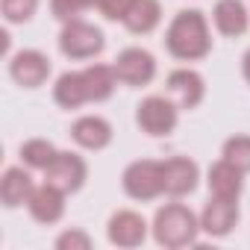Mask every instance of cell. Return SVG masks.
<instances>
[{
	"label": "cell",
	"instance_id": "1",
	"mask_svg": "<svg viewBox=\"0 0 250 250\" xmlns=\"http://www.w3.org/2000/svg\"><path fill=\"white\" fill-rule=\"evenodd\" d=\"M165 50L180 62H200L212 53V30L200 9H180L165 30Z\"/></svg>",
	"mask_w": 250,
	"mask_h": 250
},
{
	"label": "cell",
	"instance_id": "2",
	"mask_svg": "<svg viewBox=\"0 0 250 250\" xmlns=\"http://www.w3.org/2000/svg\"><path fill=\"white\" fill-rule=\"evenodd\" d=\"M153 238L159 247H168V250H180V247H188L197 241V235L203 232L200 229V218L186 206V203H165L156 209L153 215Z\"/></svg>",
	"mask_w": 250,
	"mask_h": 250
},
{
	"label": "cell",
	"instance_id": "3",
	"mask_svg": "<svg viewBox=\"0 0 250 250\" xmlns=\"http://www.w3.org/2000/svg\"><path fill=\"white\" fill-rule=\"evenodd\" d=\"M180 112L183 109L168 94H150L136 106V124H139L142 133H147L153 139H162V136H171L177 130Z\"/></svg>",
	"mask_w": 250,
	"mask_h": 250
},
{
	"label": "cell",
	"instance_id": "4",
	"mask_svg": "<svg viewBox=\"0 0 250 250\" xmlns=\"http://www.w3.org/2000/svg\"><path fill=\"white\" fill-rule=\"evenodd\" d=\"M106 47V36L100 27L88 24V21H68L59 33V50L62 56L74 59V62H85V59H97Z\"/></svg>",
	"mask_w": 250,
	"mask_h": 250
},
{
	"label": "cell",
	"instance_id": "5",
	"mask_svg": "<svg viewBox=\"0 0 250 250\" xmlns=\"http://www.w3.org/2000/svg\"><path fill=\"white\" fill-rule=\"evenodd\" d=\"M121 186H124V194L139 200V203H150L156 200L159 194H165V186H162V162L156 159H136L124 168L121 174Z\"/></svg>",
	"mask_w": 250,
	"mask_h": 250
},
{
	"label": "cell",
	"instance_id": "6",
	"mask_svg": "<svg viewBox=\"0 0 250 250\" xmlns=\"http://www.w3.org/2000/svg\"><path fill=\"white\" fill-rule=\"evenodd\" d=\"M115 77L121 85H130V88H145L156 80V56L145 47H124L115 62Z\"/></svg>",
	"mask_w": 250,
	"mask_h": 250
},
{
	"label": "cell",
	"instance_id": "7",
	"mask_svg": "<svg viewBox=\"0 0 250 250\" xmlns=\"http://www.w3.org/2000/svg\"><path fill=\"white\" fill-rule=\"evenodd\" d=\"M147 229H150V224L145 221L142 212L118 209V212L109 215L106 238H109V244H115V247H121V250H133V247H142V244H145Z\"/></svg>",
	"mask_w": 250,
	"mask_h": 250
},
{
	"label": "cell",
	"instance_id": "8",
	"mask_svg": "<svg viewBox=\"0 0 250 250\" xmlns=\"http://www.w3.org/2000/svg\"><path fill=\"white\" fill-rule=\"evenodd\" d=\"M53 71V62L42 50H18L9 56V77L21 88H42Z\"/></svg>",
	"mask_w": 250,
	"mask_h": 250
},
{
	"label": "cell",
	"instance_id": "9",
	"mask_svg": "<svg viewBox=\"0 0 250 250\" xmlns=\"http://www.w3.org/2000/svg\"><path fill=\"white\" fill-rule=\"evenodd\" d=\"M85 180H88V165L80 153H71V150H59L50 168L44 171V183L56 186L65 194H77L85 186Z\"/></svg>",
	"mask_w": 250,
	"mask_h": 250
},
{
	"label": "cell",
	"instance_id": "10",
	"mask_svg": "<svg viewBox=\"0 0 250 250\" xmlns=\"http://www.w3.org/2000/svg\"><path fill=\"white\" fill-rule=\"evenodd\" d=\"M165 91H168V97H171L180 109L191 112V109H197V106L203 103V97H206V83H203V77H200L194 68H177V71L168 74Z\"/></svg>",
	"mask_w": 250,
	"mask_h": 250
},
{
	"label": "cell",
	"instance_id": "11",
	"mask_svg": "<svg viewBox=\"0 0 250 250\" xmlns=\"http://www.w3.org/2000/svg\"><path fill=\"white\" fill-rule=\"evenodd\" d=\"M200 183V168L194 159L188 156H171L162 162V186H165V194L180 200L186 194H191Z\"/></svg>",
	"mask_w": 250,
	"mask_h": 250
},
{
	"label": "cell",
	"instance_id": "12",
	"mask_svg": "<svg viewBox=\"0 0 250 250\" xmlns=\"http://www.w3.org/2000/svg\"><path fill=\"white\" fill-rule=\"evenodd\" d=\"M238 200H229V197H209V203L203 206L200 212V229L212 238H224L229 235L235 227H238Z\"/></svg>",
	"mask_w": 250,
	"mask_h": 250
},
{
	"label": "cell",
	"instance_id": "13",
	"mask_svg": "<svg viewBox=\"0 0 250 250\" xmlns=\"http://www.w3.org/2000/svg\"><path fill=\"white\" fill-rule=\"evenodd\" d=\"M65 197H68V194L59 191V188L50 186V183L36 186V191H33V197H30V203H27L30 218H33L36 224H42V227L59 224L62 215H65Z\"/></svg>",
	"mask_w": 250,
	"mask_h": 250
},
{
	"label": "cell",
	"instance_id": "14",
	"mask_svg": "<svg viewBox=\"0 0 250 250\" xmlns=\"http://www.w3.org/2000/svg\"><path fill=\"white\" fill-rule=\"evenodd\" d=\"M112 136H115L112 124L106 118H100V115H83V118H77L71 124V139L83 150H94V153L106 150L112 145Z\"/></svg>",
	"mask_w": 250,
	"mask_h": 250
},
{
	"label": "cell",
	"instance_id": "15",
	"mask_svg": "<svg viewBox=\"0 0 250 250\" xmlns=\"http://www.w3.org/2000/svg\"><path fill=\"white\" fill-rule=\"evenodd\" d=\"M212 24L221 36L238 39L250 27V6L244 0H218L215 9H212Z\"/></svg>",
	"mask_w": 250,
	"mask_h": 250
},
{
	"label": "cell",
	"instance_id": "16",
	"mask_svg": "<svg viewBox=\"0 0 250 250\" xmlns=\"http://www.w3.org/2000/svg\"><path fill=\"white\" fill-rule=\"evenodd\" d=\"M33 191H36V183H33V177H30V171L24 165H12V168L3 171V177H0V200H3L6 209L27 206Z\"/></svg>",
	"mask_w": 250,
	"mask_h": 250
},
{
	"label": "cell",
	"instance_id": "17",
	"mask_svg": "<svg viewBox=\"0 0 250 250\" xmlns=\"http://www.w3.org/2000/svg\"><path fill=\"white\" fill-rule=\"evenodd\" d=\"M206 183H209V191L215 197H229V200H238L241 191H244V171H238L232 162H227L224 156L209 168L206 174Z\"/></svg>",
	"mask_w": 250,
	"mask_h": 250
},
{
	"label": "cell",
	"instance_id": "18",
	"mask_svg": "<svg viewBox=\"0 0 250 250\" xmlns=\"http://www.w3.org/2000/svg\"><path fill=\"white\" fill-rule=\"evenodd\" d=\"M53 100H56V106H62L68 112L85 106L88 103V91H85L83 71H65V74H59L56 83H53Z\"/></svg>",
	"mask_w": 250,
	"mask_h": 250
},
{
	"label": "cell",
	"instance_id": "19",
	"mask_svg": "<svg viewBox=\"0 0 250 250\" xmlns=\"http://www.w3.org/2000/svg\"><path fill=\"white\" fill-rule=\"evenodd\" d=\"M83 77H85V91H88V103H103L115 94V85H118V77H115V68L112 65H100V62H91L88 68H83Z\"/></svg>",
	"mask_w": 250,
	"mask_h": 250
},
{
	"label": "cell",
	"instance_id": "20",
	"mask_svg": "<svg viewBox=\"0 0 250 250\" xmlns=\"http://www.w3.org/2000/svg\"><path fill=\"white\" fill-rule=\"evenodd\" d=\"M133 36H147L162 24V3L159 0H136L130 15L121 21Z\"/></svg>",
	"mask_w": 250,
	"mask_h": 250
},
{
	"label": "cell",
	"instance_id": "21",
	"mask_svg": "<svg viewBox=\"0 0 250 250\" xmlns=\"http://www.w3.org/2000/svg\"><path fill=\"white\" fill-rule=\"evenodd\" d=\"M56 145L47 142V139H30L21 145V162L30 168V171H47L50 162L56 159Z\"/></svg>",
	"mask_w": 250,
	"mask_h": 250
},
{
	"label": "cell",
	"instance_id": "22",
	"mask_svg": "<svg viewBox=\"0 0 250 250\" xmlns=\"http://www.w3.org/2000/svg\"><path fill=\"white\" fill-rule=\"evenodd\" d=\"M221 156L232 162L238 171L250 174V136H229L221 147Z\"/></svg>",
	"mask_w": 250,
	"mask_h": 250
},
{
	"label": "cell",
	"instance_id": "23",
	"mask_svg": "<svg viewBox=\"0 0 250 250\" xmlns=\"http://www.w3.org/2000/svg\"><path fill=\"white\" fill-rule=\"evenodd\" d=\"M0 12L6 24H27L39 12V0H0Z\"/></svg>",
	"mask_w": 250,
	"mask_h": 250
},
{
	"label": "cell",
	"instance_id": "24",
	"mask_svg": "<svg viewBox=\"0 0 250 250\" xmlns=\"http://www.w3.org/2000/svg\"><path fill=\"white\" fill-rule=\"evenodd\" d=\"M85 9H91L88 0H50V15H53L56 21H62V24L77 21Z\"/></svg>",
	"mask_w": 250,
	"mask_h": 250
},
{
	"label": "cell",
	"instance_id": "25",
	"mask_svg": "<svg viewBox=\"0 0 250 250\" xmlns=\"http://www.w3.org/2000/svg\"><path fill=\"white\" fill-rule=\"evenodd\" d=\"M53 244H56V250H88L91 247V235L85 229H80V227H71V229L59 232Z\"/></svg>",
	"mask_w": 250,
	"mask_h": 250
},
{
	"label": "cell",
	"instance_id": "26",
	"mask_svg": "<svg viewBox=\"0 0 250 250\" xmlns=\"http://www.w3.org/2000/svg\"><path fill=\"white\" fill-rule=\"evenodd\" d=\"M133 3H136V0H100L97 9H100V15L106 21H124V18L130 15Z\"/></svg>",
	"mask_w": 250,
	"mask_h": 250
},
{
	"label": "cell",
	"instance_id": "27",
	"mask_svg": "<svg viewBox=\"0 0 250 250\" xmlns=\"http://www.w3.org/2000/svg\"><path fill=\"white\" fill-rule=\"evenodd\" d=\"M241 74H244V80H247V85H250V50L241 56Z\"/></svg>",
	"mask_w": 250,
	"mask_h": 250
},
{
	"label": "cell",
	"instance_id": "28",
	"mask_svg": "<svg viewBox=\"0 0 250 250\" xmlns=\"http://www.w3.org/2000/svg\"><path fill=\"white\" fill-rule=\"evenodd\" d=\"M97 3H100V0H88V6H91V9H97Z\"/></svg>",
	"mask_w": 250,
	"mask_h": 250
}]
</instances>
